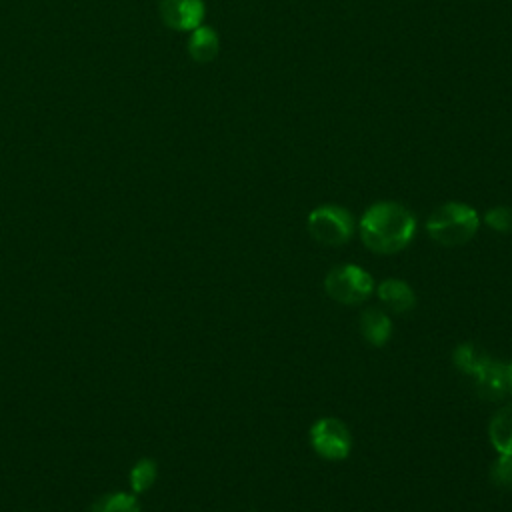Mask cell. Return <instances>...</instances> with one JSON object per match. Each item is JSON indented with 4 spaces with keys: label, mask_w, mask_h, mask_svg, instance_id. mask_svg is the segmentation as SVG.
Here are the masks:
<instances>
[{
    "label": "cell",
    "mask_w": 512,
    "mask_h": 512,
    "mask_svg": "<svg viewBox=\"0 0 512 512\" xmlns=\"http://www.w3.org/2000/svg\"><path fill=\"white\" fill-rule=\"evenodd\" d=\"M416 232L414 214L398 202H376L360 218V238L370 252L396 254Z\"/></svg>",
    "instance_id": "obj_1"
},
{
    "label": "cell",
    "mask_w": 512,
    "mask_h": 512,
    "mask_svg": "<svg viewBox=\"0 0 512 512\" xmlns=\"http://www.w3.org/2000/svg\"><path fill=\"white\" fill-rule=\"evenodd\" d=\"M454 366L472 380L476 394L482 400L498 402L510 394L508 364L496 362L472 342H462L452 352Z\"/></svg>",
    "instance_id": "obj_2"
},
{
    "label": "cell",
    "mask_w": 512,
    "mask_h": 512,
    "mask_svg": "<svg viewBox=\"0 0 512 512\" xmlns=\"http://www.w3.org/2000/svg\"><path fill=\"white\" fill-rule=\"evenodd\" d=\"M480 226L478 212L464 202H446L438 206L426 220L428 236L440 246H462L476 234Z\"/></svg>",
    "instance_id": "obj_3"
},
{
    "label": "cell",
    "mask_w": 512,
    "mask_h": 512,
    "mask_svg": "<svg viewBox=\"0 0 512 512\" xmlns=\"http://www.w3.org/2000/svg\"><path fill=\"white\" fill-rule=\"evenodd\" d=\"M308 232L310 236L324 246H342L354 234V218L352 214L334 204H324L314 208L308 214Z\"/></svg>",
    "instance_id": "obj_4"
},
{
    "label": "cell",
    "mask_w": 512,
    "mask_h": 512,
    "mask_svg": "<svg viewBox=\"0 0 512 512\" xmlns=\"http://www.w3.org/2000/svg\"><path fill=\"white\" fill-rule=\"evenodd\" d=\"M324 290L332 300H336L340 304L354 306V304L364 302L372 294L374 280L360 266L340 264V266H334L326 274Z\"/></svg>",
    "instance_id": "obj_5"
},
{
    "label": "cell",
    "mask_w": 512,
    "mask_h": 512,
    "mask_svg": "<svg viewBox=\"0 0 512 512\" xmlns=\"http://www.w3.org/2000/svg\"><path fill=\"white\" fill-rule=\"evenodd\" d=\"M310 444L320 458L344 460L352 448V436L346 424L338 418H318L310 428Z\"/></svg>",
    "instance_id": "obj_6"
},
{
    "label": "cell",
    "mask_w": 512,
    "mask_h": 512,
    "mask_svg": "<svg viewBox=\"0 0 512 512\" xmlns=\"http://www.w3.org/2000/svg\"><path fill=\"white\" fill-rule=\"evenodd\" d=\"M162 22L180 32H192L202 24L204 2L202 0H160L158 4Z\"/></svg>",
    "instance_id": "obj_7"
},
{
    "label": "cell",
    "mask_w": 512,
    "mask_h": 512,
    "mask_svg": "<svg viewBox=\"0 0 512 512\" xmlns=\"http://www.w3.org/2000/svg\"><path fill=\"white\" fill-rule=\"evenodd\" d=\"M378 298L388 312L406 314L416 306L414 290L398 278H386L378 284Z\"/></svg>",
    "instance_id": "obj_8"
},
{
    "label": "cell",
    "mask_w": 512,
    "mask_h": 512,
    "mask_svg": "<svg viewBox=\"0 0 512 512\" xmlns=\"http://www.w3.org/2000/svg\"><path fill=\"white\" fill-rule=\"evenodd\" d=\"M492 448L502 456H512V402L498 408L488 424Z\"/></svg>",
    "instance_id": "obj_9"
},
{
    "label": "cell",
    "mask_w": 512,
    "mask_h": 512,
    "mask_svg": "<svg viewBox=\"0 0 512 512\" xmlns=\"http://www.w3.org/2000/svg\"><path fill=\"white\" fill-rule=\"evenodd\" d=\"M360 332L372 346H384L392 334V320L380 308H366L360 314Z\"/></svg>",
    "instance_id": "obj_10"
},
{
    "label": "cell",
    "mask_w": 512,
    "mask_h": 512,
    "mask_svg": "<svg viewBox=\"0 0 512 512\" xmlns=\"http://www.w3.org/2000/svg\"><path fill=\"white\" fill-rule=\"evenodd\" d=\"M218 36L210 26H198L192 30L190 38H188V54L194 62L198 64H208L216 58L218 54Z\"/></svg>",
    "instance_id": "obj_11"
},
{
    "label": "cell",
    "mask_w": 512,
    "mask_h": 512,
    "mask_svg": "<svg viewBox=\"0 0 512 512\" xmlns=\"http://www.w3.org/2000/svg\"><path fill=\"white\" fill-rule=\"evenodd\" d=\"M490 480L498 490H512V456H502L490 466Z\"/></svg>",
    "instance_id": "obj_12"
},
{
    "label": "cell",
    "mask_w": 512,
    "mask_h": 512,
    "mask_svg": "<svg viewBox=\"0 0 512 512\" xmlns=\"http://www.w3.org/2000/svg\"><path fill=\"white\" fill-rule=\"evenodd\" d=\"M484 222H486L492 230H496V232L512 234V208H508V206H496V208H492V210L486 212Z\"/></svg>",
    "instance_id": "obj_13"
},
{
    "label": "cell",
    "mask_w": 512,
    "mask_h": 512,
    "mask_svg": "<svg viewBox=\"0 0 512 512\" xmlns=\"http://www.w3.org/2000/svg\"><path fill=\"white\" fill-rule=\"evenodd\" d=\"M508 388H510V394H512V362L508 364Z\"/></svg>",
    "instance_id": "obj_14"
}]
</instances>
